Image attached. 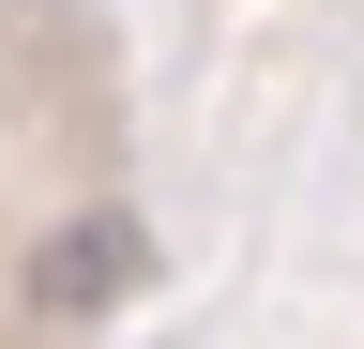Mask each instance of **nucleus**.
Listing matches in <instances>:
<instances>
[{"label": "nucleus", "mask_w": 364, "mask_h": 349, "mask_svg": "<svg viewBox=\"0 0 364 349\" xmlns=\"http://www.w3.org/2000/svg\"><path fill=\"white\" fill-rule=\"evenodd\" d=\"M136 258H152V243H136L122 213H91V228H61V243L31 258V289H46V304H122V289H136Z\"/></svg>", "instance_id": "f257e3e1"}]
</instances>
